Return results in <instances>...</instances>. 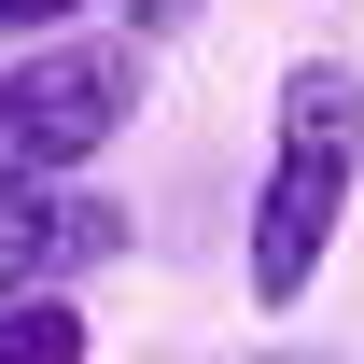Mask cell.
<instances>
[{
    "instance_id": "1",
    "label": "cell",
    "mask_w": 364,
    "mask_h": 364,
    "mask_svg": "<svg viewBox=\"0 0 364 364\" xmlns=\"http://www.w3.org/2000/svg\"><path fill=\"white\" fill-rule=\"evenodd\" d=\"M364 196V70L350 56H294L267 112V168H252V225H238V280L252 309H309L336 238Z\"/></svg>"
},
{
    "instance_id": "2",
    "label": "cell",
    "mask_w": 364,
    "mask_h": 364,
    "mask_svg": "<svg viewBox=\"0 0 364 364\" xmlns=\"http://www.w3.org/2000/svg\"><path fill=\"white\" fill-rule=\"evenodd\" d=\"M154 56L140 43H43L0 70V182H85L112 140L140 127Z\"/></svg>"
},
{
    "instance_id": "3",
    "label": "cell",
    "mask_w": 364,
    "mask_h": 364,
    "mask_svg": "<svg viewBox=\"0 0 364 364\" xmlns=\"http://www.w3.org/2000/svg\"><path fill=\"white\" fill-rule=\"evenodd\" d=\"M127 252V210L98 196V182H0V309H28V294H70Z\"/></svg>"
},
{
    "instance_id": "4",
    "label": "cell",
    "mask_w": 364,
    "mask_h": 364,
    "mask_svg": "<svg viewBox=\"0 0 364 364\" xmlns=\"http://www.w3.org/2000/svg\"><path fill=\"white\" fill-rule=\"evenodd\" d=\"M98 336H85V309L70 294H28V309H0V364H85Z\"/></svg>"
},
{
    "instance_id": "5",
    "label": "cell",
    "mask_w": 364,
    "mask_h": 364,
    "mask_svg": "<svg viewBox=\"0 0 364 364\" xmlns=\"http://www.w3.org/2000/svg\"><path fill=\"white\" fill-rule=\"evenodd\" d=\"M70 14H85V0H0V43H14V28H70Z\"/></svg>"
},
{
    "instance_id": "6",
    "label": "cell",
    "mask_w": 364,
    "mask_h": 364,
    "mask_svg": "<svg viewBox=\"0 0 364 364\" xmlns=\"http://www.w3.org/2000/svg\"><path fill=\"white\" fill-rule=\"evenodd\" d=\"M267 364H294V350H267Z\"/></svg>"
}]
</instances>
